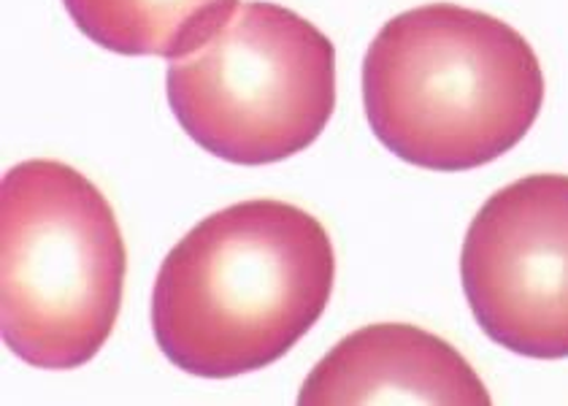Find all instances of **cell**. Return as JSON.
<instances>
[{"label": "cell", "mask_w": 568, "mask_h": 406, "mask_svg": "<svg viewBox=\"0 0 568 406\" xmlns=\"http://www.w3.org/2000/svg\"><path fill=\"white\" fill-rule=\"evenodd\" d=\"M73 24L116 54L182 58L227 20L236 0H63Z\"/></svg>", "instance_id": "cell-7"}, {"label": "cell", "mask_w": 568, "mask_h": 406, "mask_svg": "<svg viewBox=\"0 0 568 406\" xmlns=\"http://www.w3.org/2000/svg\"><path fill=\"white\" fill-rule=\"evenodd\" d=\"M460 280L479 328L525 358H568V176L530 174L468 225Z\"/></svg>", "instance_id": "cell-5"}, {"label": "cell", "mask_w": 568, "mask_h": 406, "mask_svg": "<svg viewBox=\"0 0 568 406\" xmlns=\"http://www.w3.org/2000/svg\"><path fill=\"white\" fill-rule=\"evenodd\" d=\"M298 404L487 406L490 393L471 363L442 336L417 325L379 323L344 336L312 368Z\"/></svg>", "instance_id": "cell-6"}, {"label": "cell", "mask_w": 568, "mask_h": 406, "mask_svg": "<svg viewBox=\"0 0 568 406\" xmlns=\"http://www.w3.org/2000/svg\"><path fill=\"white\" fill-rule=\"evenodd\" d=\"M3 342L36 368H79L114 331L128 252L106 195L58 160L0 184Z\"/></svg>", "instance_id": "cell-3"}, {"label": "cell", "mask_w": 568, "mask_h": 406, "mask_svg": "<svg viewBox=\"0 0 568 406\" xmlns=\"http://www.w3.org/2000/svg\"><path fill=\"white\" fill-rule=\"evenodd\" d=\"M545 103V71L511 24L455 3L393 17L363 60L376 139L406 163L458 174L525 139Z\"/></svg>", "instance_id": "cell-2"}, {"label": "cell", "mask_w": 568, "mask_h": 406, "mask_svg": "<svg viewBox=\"0 0 568 406\" xmlns=\"http://www.w3.org/2000/svg\"><path fill=\"white\" fill-rule=\"evenodd\" d=\"M336 252L323 223L284 201L220 209L165 255L152 328L174 366L225 379L271 366L328 306Z\"/></svg>", "instance_id": "cell-1"}, {"label": "cell", "mask_w": 568, "mask_h": 406, "mask_svg": "<svg viewBox=\"0 0 568 406\" xmlns=\"http://www.w3.org/2000/svg\"><path fill=\"white\" fill-rule=\"evenodd\" d=\"M169 106L182 131L236 165H268L312 146L336 109V49L323 30L276 3H239L174 58Z\"/></svg>", "instance_id": "cell-4"}]
</instances>
